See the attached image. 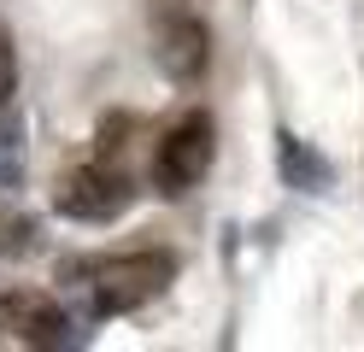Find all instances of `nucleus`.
<instances>
[{
    "mask_svg": "<svg viewBox=\"0 0 364 352\" xmlns=\"http://www.w3.org/2000/svg\"><path fill=\"white\" fill-rule=\"evenodd\" d=\"M176 252H118V258H59V288L82 299L88 317H124L135 305H147L171 288Z\"/></svg>",
    "mask_w": 364,
    "mask_h": 352,
    "instance_id": "nucleus-1",
    "label": "nucleus"
},
{
    "mask_svg": "<svg viewBox=\"0 0 364 352\" xmlns=\"http://www.w3.org/2000/svg\"><path fill=\"white\" fill-rule=\"evenodd\" d=\"M153 53L171 82L194 88L212 65V30L200 18V0H159L153 6Z\"/></svg>",
    "mask_w": 364,
    "mask_h": 352,
    "instance_id": "nucleus-2",
    "label": "nucleus"
},
{
    "mask_svg": "<svg viewBox=\"0 0 364 352\" xmlns=\"http://www.w3.org/2000/svg\"><path fill=\"white\" fill-rule=\"evenodd\" d=\"M129 200H135L129 171L118 159H100V153L71 164L53 188V211L59 218H77V223H112L118 211H129Z\"/></svg>",
    "mask_w": 364,
    "mask_h": 352,
    "instance_id": "nucleus-3",
    "label": "nucleus"
},
{
    "mask_svg": "<svg viewBox=\"0 0 364 352\" xmlns=\"http://www.w3.org/2000/svg\"><path fill=\"white\" fill-rule=\"evenodd\" d=\"M212 117L206 112H188V117H176V124L165 129V141H159V153H153V188L159 194H188V188L206 176V164H212Z\"/></svg>",
    "mask_w": 364,
    "mask_h": 352,
    "instance_id": "nucleus-4",
    "label": "nucleus"
},
{
    "mask_svg": "<svg viewBox=\"0 0 364 352\" xmlns=\"http://www.w3.org/2000/svg\"><path fill=\"white\" fill-rule=\"evenodd\" d=\"M0 329L18 341V346H71V311H65L59 299L48 294H36V288H12V294H0Z\"/></svg>",
    "mask_w": 364,
    "mask_h": 352,
    "instance_id": "nucleus-5",
    "label": "nucleus"
},
{
    "mask_svg": "<svg viewBox=\"0 0 364 352\" xmlns=\"http://www.w3.org/2000/svg\"><path fill=\"white\" fill-rule=\"evenodd\" d=\"M277 159H282L288 188H323V182H329V164L317 159L306 141H294V135H277Z\"/></svg>",
    "mask_w": 364,
    "mask_h": 352,
    "instance_id": "nucleus-6",
    "label": "nucleus"
},
{
    "mask_svg": "<svg viewBox=\"0 0 364 352\" xmlns=\"http://www.w3.org/2000/svg\"><path fill=\"white\" fill-rule=\"evenodd\" d=\"M18 94V53H12V36H6V23H0V106H6Z\"/></svg>",
    "mask_w": 364,
    "mask_h": 352,
    "instance_id": "nucleus-7",
    "label": "nucleus"
},
{
    "mask_svg": "<svg viewBox=\"0 0 364 352\" xmlns=\"http://www.w3.org/2000/svg\"><path fill=\"white\" fill-rule=\"evenodd\" d=\"M36 223L24 218V223H6V235H0V252H6V258H18V252H36Z\"/></svg>",
    "mask_w": 364,
    "mask_h": 352,
    "instance_id": "nucleus-8",
    "label": "nucleus"
}]
</instances>
